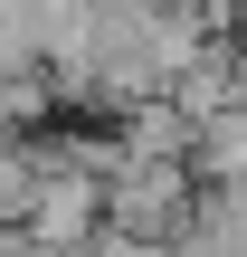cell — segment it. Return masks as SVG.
Returning <instances> with one entry per match:
<instances>
[{
  "instance_id": "cell-1",
  "label": "cell",
  "mask_w": 247,
  "mask_h": 257,
  "mask_svg": "<svg viewBox=\"0 0 247 257\" xmlns=\"http://www.w3.org/2000/svg\"><path fill=\"white\" fill-rule=\"evenodd\" d=\"M190 219H200L190 153H124L105 172V229L143 238V248H171V238H190Z\"/></svg>"
},
{
  "instance_id": "cell-2",
  "label": "cell",
  "mask_w": 247,
  "mask_h": 257,
  "mask_svg": "<svg viewBox=\"0 0 247 257\" xmlns=\"http://www.w3.org/2000/svg\"><path fill=\"white\" fill-rule=\"evenodd\" d=\"M95 229H105V172L67 162V153L48 143V181H38V200H29V238L57 257V248H76V238H95Z\"/></svg>"
},
{
  "instance_id": "cell-3",
  "label": "cell",
  "mask_w": 247,
  "mask_h": 257,
  "mask_svg": "<svg viewBox=\"0 0 247 257\" xmlns=\"http://www.w3.org/2000/svg\"><path fill=\"white\" fill-rule=\"evenodd\" d=\"M0 257H48V248L29 238V219H0Z\"/></svg>"
}]
</instances>
